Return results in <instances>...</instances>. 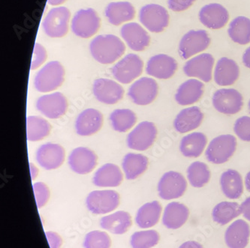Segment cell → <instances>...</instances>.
I'll return each mask as SVG.
<instances>
[{
    "label": "cell",
    "mask_w": 250,
    "mask_h": 248,
    "mask_svg": "<svg viewBox=\"0 0 250 248\" xmlns=\"http://www.w3.org/2000/svg\"><path fill=\"white\" fill-rule=\"evenodd\" d=\"M245 185L247 190L250 192V171L247 174L245 178Z\"/></svg>",
    "instance_id": "obj_52"
},
{
    "label": "cell",
    "mask_w": 250,
    "mask_h": 248,
    "mask_svg": "<svg viewBox=\"0 0 250 248\" xmlns=\"http://www.w3.org/2000/svg\"><path fill=\"white\" fill-rule=\"evenodd\" d=\"M239 76L240 68L231 58L223 57L216 62L213 78L218 86H231L238 80Z\"/></svg>",
    "instance_id": "obj_21"
},
{
    "label": "cell",
    "mask_w": 250,
    "mask_h": 248,
    "mask_svg": "<svg viewBox=\"0 0 250 248\" xmlns=\"http://www.w3.org/2000/svg\"><path fill=\"white\" fill-rule=\"evenodd\" d=\"M148 159L141 154L128 153L124 157L122 166L128 180H133L147 170Z\"/></svg>",
    "instance_id": "obj_34"
},
{
    "label": "cell",
    "mask_w": 250,
    "mask_h": 248,
    "mask_svg": "<svg viewBox=\"0 0 250 248\" xmlns=\"http://www.w3.org/2000/svg\"><path fill=\"white\" fill-rule=\"evenodd\" d=\"M36 160L47 171L59 168L65 161V150L61 145L46 143L38 149Z\"/></svg>",
    "instance_id": "obj_19"
},
{
    "label": "cell",
    "mask_w": 250,
    "mask_h": 248,
    "mask_svg": "<svg viewBox=\"0 0 250 248\" xmlns=\"http://www.w3.org/2000/svg\"><path fill=\"white\" fill-rule=\"evenodd\" d=\"M179 248H204L201 244L194 241L185 242Z\"/></svg>",
    "instance_id": "obj_48"
},
{
    "label": "cell",
    "mask_w": 250,
    "mask_h": 248,
    "mask_svg": "<svg viewBox=\"0 0 250 248\" xmlns=\"http://www.w3.org/2000/svg\"><path fill=\"white\" fill-rule=\"evenodd\" d=\"M120 204V195L114 191H96L86 198V206L93 214H107L114 211Z\"/></svg>",
    "instance_id": "obj_9"
},
{
    "label": "cell",
    "mask_w": 250,
    "mask_h": 248,
    "mask_svg": "<svg viewBox=\"0 0 250 248\" xmlns=\"http://www.w3.org/2000/svg\"><path fill=\"white\" fill-rule=\"evenodd\" d=\"M121 169L113 164H106L96 171L93 183L98 187H117L122 182Z\"/></svg>",
    "instance_id": "obj_31"
},
{
    "label": "cell",
    "mask_w": 250,
    "mask_h": 248,
    "mask_svg": "<svg viewBox=\"0 0 250 248\" xmlns=\"http://www.w3.org/2000/svg\"><path fill=\"white\" fill-rule=\"evenodd\" d=\"M157 128L150 122H142L138 124L127 137V145L132 150L145 151L156 140Z\"/></svg>",
    "instance_id": "obj_10"
},
{
    "label": "cell",
    "mask_w": 250,
    "mask_h": 248,
    "mask_svg": "<svg viewBox=\"0 0 250 248\" xmlns=\"http://www.w3.org/2000/svg\"><path fill=\"white\" fill-rule=\"evenodd\" d=\"M111 241L106 232L93 231L86 235L83 247L84 248H110Z\"/></svg>",
    "instance_id": "obj_41"
},
{
    "label": "cell",
    "mask_w": 250,
    "mask_h": 248,
    "mask_svg": "<svg viewBox=\"0 0 250 248\" xmlns=\"http://www.w3.org/2000/svg\"><path fill=\"white\" fill-rule=\"evenodd\" d=\"M33 188L37 207L41 209L48 201L50 197V191L47 185L43 182H37L34 184Z\"/></svg>",
    "instance_id": "obj_43"
},
{
    "label": "cell",
    "mask_w": 250,
    "mask_h": 248,
    "mask_svg": "<svg viewBox=\"0 0 250 248\" xmlns=\"http://www.w3.org/2000/svg\"><path fill=\"white\" fill-rule=\"evenodd\" d=\"M29 166H30V171H31L32 179L34 180L35 178H36V175H38V170L34 164H29Z\"/></svg>",
    "instance_id": "obj_50"
},
{
    "label": "cell",
    "mask_w": 250,
    "mask_h": 248,
    "mask_svg": "<svg viewBox=\"0 0 250 248\" xmlns=\"http://www.w3.org/2000/svg\"><path fill=\"white\" fill-rule=\"evenodd\" d=\"M105 15L111 24L118 26L135 18V10L128 2H111L105 9Z\"/></svg>",
    "instance_id": "obj_30"
},
{
    "label": "cell",
    "mask_w": 250,
    "mask_h": 248,
    "mask_svg": "<svg viewBox=\"0 0 250 248\" xmlns=\"http://www.w3.org/2000/svg\"><path fill=\"white\" fill-rule=\"evenodd\" d=\"M121 36L130 48L143 51L149 46L150 37L146 30L137 23H130L121 28Z\"/></svg>",
    "instance_id": "obj_22"
},
{
    "label": "cell",
    "mask_w": 250,
    "mask_h": 248,
    "mask_svg": "<svg viewBox=\"0 0 250 248\" xmlns=\"http://www.w3.org/2000/svg\"><path fill=\"white\" fill-rule=\"evenodd\" d=\"M228 33L234 42L241 45L248 44L250 43V19L244 16L234 18L229 24Z\"/></svg>",
    "instance_id": "obj_35"
},
{
    "label": "cell",
    "mask_w": 250,
    "mask_h": 248,
    "mask_svg": "<svg viewBox=\"0 0 250 248\" xmlns=\"http://www.w3.org/2000/svg\"><path fill=\"white\" fill-rule=\"evenodd\" d=\"M241 206L234 202H222L215 206L212 211L213 221L221 225L228 223L241 215Z\"/></svg>",
    "instance_id": "obj_36"
},
{
    "label": "cell",
    "mask_w": 250,
    "mask_h": 248,
    "mask_svg": "<svg viewBox=\"0 0 250 248\" xmlns=\"http://www.w3.org/2000/svg\"><path fill=\"white\" fill-rule=\"evenodd\" d=\"M211 176L209 167L205 163L195 161L187 169V178L194 188H202L209 182Z\"/></svg>",
    "instance_id": "obj_38"
},
{
    "label": "cell",
    "mask_w": 250,
    "mask_h": 248,
    "mask_svg": "<svg viewBox=\"0 0 250 248\" xmlns=\"http://www.w3.org/2000/svg\"><path fill=\"white\" fill-rule=\"evenodd\" d=\"M69 10L65 7L52 8L47 13L43 28L47 36L51 38H61L68 33Z\"/></svg>",
    "instance_id": "obj_13"
},
{
    "label": "cell",
    "mask_w": 250,
    "mask_h": 248,
    "mask_svg": "<svg viewBox=\"0 0 250 248\" xmlns=\"http://www.w3.org/2000/svg\"><path fill=\"white\" fill-rule=\"evenodd\" d=\"M188 216L189 210L185 205L173 202L166 206L163 217V224L168 229H178L186 224Z\"/></svg>",
    "instance_id": "obj_28"
},
{
    "label": "cell",
    "mask_w": 250,
    "mask_h": 248,
    "mask_svg": "<svg viewBox=\"0 0 250 248\" xmlns=\"http://www.w3.org/2000/svg\"><path fill=\"white\" fill-rule=\"evenodd\" d=\"M212 101L216 111L226 115L237 114L244 106L242 95L234 89H218L213 94Z\"/></svg>",
    "instance_id": "obj_7"
},
{
    "label": "cell",
    "mask_w": 250,
    "mask_h": 248,
    "mask_svg": "<svg viewBox=\"0 0 250 248\" xmlns=\"http://www.w3.org/2000/svg\"><path fill=\"white\" fill-rule=\"evenodd\" d=\"M36 107L38 111L47 118L55 119L65 114L68 108V101L62 93H55L39 97Z\"/></svg>",
    "instance_id": "obj_15"
},
{
    "label": "cell",
    "mask_w": 250,
    "mask_h": 248,
    "mask_svg": "<svg viewBox=\"0 0 250 248\" xmlns=\"http://www.w3.org/2000/svg\"><path fill=\"white\" fill-rule=\"evenodd\" d=\"M93 90L98 101L105 104H117L124 95V89L121 85L104 78L95 80Z\"/></svg>",
    "instance_id": "obj_16"
},
{
    "label": "cell",
    "mask_w": 250,
    "mask_h": 248,
    "mask_svg": "<svg viewBox=\"0 0 250 248\" xmlns=\"http://www.w3.org/2000/svg\"><path fill=\"white\" fill-rule=\"evenodd\" d=\"M51 126L47 120L39 116H29L26 118V134L29 141L36 142L48 136Z\"/></svg>",
    "instance_id": "obj_37"
},
{
    "label": "cell",
    "mask_w": 250,
    "mask_h": 248,
    "mask_svg": "<svg viewBox=\"0 0 250 248\" xmlns=\"http://www.w3.org/2000/svg\"><path fill=\"white\" fill-rule=\"evenodd\" d=\"M159 86L152 78L142 77L135 81L128 90V95L135 104L146 106L157 97Z\"/></svg>",
    "instance_id": "obj_14"
},
{
    "label": "cell",
    "mask_w": 250,
    "mask_h": 248,
    "mask_svg": "<svg viewBox=\"0 0 250 248\" xmlns=\"http://www.w3.org/2000/svg\"><path fill=\"white\" fill-rule=\"evenodd\" d=\"M211 42L205 30H190L186 33L179 44V54L183 59H188L195 54L203 52Z\"/></svg>",
    "instance_id": "obj_4"
},
{
    "label": "cell",
    "mask_w": 250,
    "mask_h": 248,
    "mask_svg": "<svg viewBox=\"0 0 250 248\" xmlns=\"http://www.w3.org/2000/svg\"><path fill=\"white\" fill-rule=\"evenodd\" d=\"M250 236V226L244 220L239 219L229 226L225 234V241L229 248H245Z\"/></svg>",
    "instance_id": "obj_26"
},
{
    "label": "cell",
    "mask_w": 250,
    "mask_h": 248,
    "mask_svg": "<svg viewBox=\"0 0 250 248\" xmlns=\"http://www.w3.org/2000/svg\"><path fill=\"white\" fill-rule=\"evenodd\" d=\"M46 59H47V53L45 49L41 44H35L33 59H32L31 67H30L31 70H35L39 66H41L45 62Z\"/></svg>",
    "instance_id": "obj_44"
},
{
    "label": "cell",
    "mask_w": 250,
    "mask_h": 248,
    "mask_svg": "<svg viewBox=\"0 0 250 248\" xmlns=\"http://www.w3.org/2000/svg\"><path fill=\"white\" fill-rule=\"evenodd\" d=\"M243 63L247 68L250 69V47L246 50L243 55Z\"/></svg>",
    "instance_id": "obj_49"
},
{
    "label": "cell",
    "mask_w": 250,
    "mask_h": 248,
    "mask_svg": "<svg viewBox=\"0 0 250 248\" xmlns=\"http://www.w3.org/2000/svg\"><path fill=\"white\" fill-rule=\"evenodd\" d=\"M214 62V58L211 54H200L186 62L184 74L190 77L198 78L205 83H209L213 78Z\"/></svg>",
    "instance_id": "obj_11"
},
{
    "label": "cell",
    "mask_w": 250,
    "mask_h": 248,
    "mask_svg": "<svg viewBox=\"0 0 250 248\" xmlns=\"http://www.w3.org/2000/svg\"><path fill=\"white\" fill-rule=\"evenodd\" d=\"M65 1L66 0H47V2L51 5H61V4L65 2Z\"/></svg>",
    "instance_id": "obj_51"
},
{
    "label": "cell",
    "mask_w": 250,
    "mask_h": 248,
    "mask_svg": "<svg viewBox=\"0 0 250 248\" xmlns=\"http://www.w3.org/2000/svg\"><path fill=\"white\" fill-rule=\"evenodd\" d=\"M162 210L161 204L158 201L146 203L140 208L137 213L136 224L143 229L153 227L159 222Z\"/></svg>",
    "instance_id": "obj_33"
},
{
    "label": "cell",
    "mask_w": 250,
    "mask_h": 248,
    "mask_svg": "<svg viewBox=\"0 0 250 248\" xmlns=\"http://www.w3.org/2000/svg\"><path fill=\"white\" fill-rule=\"evenodd\" d=\"M237 139L231 134L216 136L208 145L205 156L209 162L222 164L227 162L237 150Z\"/></svg>",
    "instance_id": "obj_2"
},
{
    "label": "cell",
    "mask_w": 250,
    "mask_h": 248,
    "mask_svg": "<svg viewBox=\"0 0 250 248\" xmlns=\"http://www.w3.org/2000/svg\"><path fill=\"white\" fill-rule=\"evenodd\" d=\"M100 27V18L92 8L80 10L72 21V29L76 36L88 38L96 34Z\"/></svg>",
    "instance_id": "obj_12"
},
{
    "label": "cell",
    "mask_w": 250,
    "mask_h": 248,
    "mask_svg": "<svg viewBox=\"0 0 250 248\" xmlns=\"http://www.w3.org/2000/svg\"><path fill=\"white\" fill-rule=\"evenodd\" d=\"M178 64L173 57L166 54H158L151 57L146 65V72L149 76L167 80L174 76Z\"/></svg>",
    "instance_id": "obj_17"
},
{
    "label": "cell",
    "mask_w": 250,
    "mask_h": 248,
    "mask_svg": "<svg viewBox=\"0 0 250 248\" xmlns=\"http://www.w3.org/2000/svg\"><path fill=\"white\" fill-rule=\"evenodd\" d=\"M198 18L201 23L208 29H219L227 24L229 13L220 4L210 3L201 8Z\"/></svg>",
    "instance_id": "obj_18"
},
{
    "label": "cell",
    "mask_w": 250,
    "mask_h": 248,
    "mask_svg": "<svg viewBox=\"0 0 250 248\" xmlns=\"http://www.w3.org/2000/svg\"><path fill=\"white\" fill-rule=\"evenodd\" d=\"M93 58L102 64H111L124 55L125 46L117 36L113 35L99 36L89 45Z\"/></svg>",
    "instance_id": "obj_1"
},
{
    "label": "cell",
    "mask_w": 250,
    "mask_h": 248,
    "mask_svg": "<svg viewBox=\"0 0 250 248\" xmlns=\"http://www.w3.org/2000/svg\"><path fill=\"white\" fill-rule=\"evenodd\" d=\"M241 213L246 219L250 221V196L241 205Z\"/></svg>",
    "instance_id": "obj_47"
},
{
    "label": "cell",
    "mask_w": 250,
    "mask_h": 248,
    "mask_svg": "<svg viewBox=\"0 0 250 248\" xmlns=\"http://www.w3.org/2000/svg\"><path fill=\"white\" fill-rule=\"evenodd\" d=\"M205 84L196 79H189L179 86L175 95L177 104L181 106L192 105L203 96Z\"/></svg>",
    "instance_id": "obj_25"
},
{
    "label": "cell",
    "mask_w": 250,
    "mask_h": 248,
    "mask_svg": "<svg viewBox=\"0 0 250 248\" xmlns=\"http://www.w3.org/2000/svg\"><path fill=\"white\" fill-rule=\"evenodd\" d=\"M68 164L74 172L84 175L94 170L97 164V156L87 148L78 147L70 154Z\"/></svg>",
    "instance_id": "obj_20"
},
{
    "label": "cell",
    "mask_w": 250,
    "mask_h": 248,
    "mask_svg": "<svg viewBox=\"0 0 250 248\" xmlns=\"http://www.w3.org/2000/svg\"><path fill=\"white\" fill-rule=\"evenodd\" d=\"M248 107H249V110H250V101H249Z\"/></svg>",
    "instance_id": "obj_53"
},
{
    "label": "cell",
    "mask_w": 250,
    "mask_h": 248,
    "mask_svg": "<svg viewBox=\"0 0 250 248\" xmlns=\"http://www.w3.org/2000/svg\"><path fill=\"white\" fill-rule=\"evenodd\" d=\"M102 228L111 233L121 235L125 233L132 226V217L128 212L120 211L111 215L103 217L100 221Z\"/></svg>",
    "instance_id": "obj_32"
},
{
    "label": "cell",
    "mask_w": 250,
    "mask_h": 248,
    "mask_svg": "<svg viewBox=\"0 0 250 248\" xmlns=\"http://www.w3.org/2000/svg\"><path fill=\"white\" fill-rule=\"evenodd\" d=\"M140 21L152 33L164 31L169 24L168 12L161 5L149 4L142 8L139 13Z\"/></svg>",
    "instance_id": "obj_5"
},
{
    "label": "cell",
    "mask_w": 250,
    "mask_h": 248,
    "mask_svg": "<svg viewBox=\"0 0 250 248\" xmlns=\"http://www.w3.org/2000/svg\"><path fill=\"white\" fill-rule=\"evenodd\" d=\"M208 144V138L205 134L194 132L184 136L180 144V150L187 157H198L203 153Z\"/></svg>",
    "instance_id": "obj_29"
},
{
    "label": "cell",
    "mask_w": 250,
    "mask_h": 248,
    "mask_svg": "<svg viewBox=\"0 0 250 248\" xmlns=\"http://www.w3.org/2000/svg\"><path fill=\"white\" fill-rule=\"evenodd\" d=\"M220 186L225 196L231 200H237L244 193L242 176L234 170L230 169L222 174Z\"/></svg>",
    "instance_id": "obj_27"
},
{
    "label": "cell",
    "mask_w": 250,
    "mask_h": 248,
    "mask_svg": "<svg viewBox=\"0 0 250 248\" xmlns=\"http://www.w3.org/2000/svg\"><path fill=\"white\" fill-rule=\"evenodd\" d=\"M103 124V114L95 109H87L79 114L75 127L80 136H91L101 129Z\"/></svg>",
    "instance_id": "obj_24"
},
{
    "label": "cell",
    "mask_w": 250,
    "mask_h": 248,
    "mask_svg": "<svg viewBox=\"0 0 250 248\" xmlns=\"http://www.w3.org/2000/svg\"><path fill=\"white\" fill-rule=\"evenodd\" d=\"M160 236L157 231L146 230L137 232L131 237L133 248H151L159 243Z\"/></svg>",
    "instance_id": "obj_40"
},
{
    "label": "cell",
    "mask_w": 250,
    "mask_h": 248,
    "mask_svg": "<svg viewBox=\"0 0 250 248\" xmlns=\"http://www.w3.org/2000/svg\"><path fill=\"white\" fill-rule=\"evenodd\" d=\"M187 188L185 177L175 171H169L162 176L158 185L159 196L166 200L184 196Z\"/></svg>",
    "instance_id": "obj_8"
},
{
    "label": "cell",
    "mask_w": 250,
    "mask_h": 248,
    "mask_svg": "<svg viewBox=\"0 0 250 248\" xmlns=\"http://www.w3.org/2000/svg\"><path fill=\"white\" fill-rule=\"evenodd\" d=\"M203 119L204 114L199 107H187L176 116L174 127L179 133L185 134L197 129L202 125Z\"/></svg>",
    "instance_id": "obj_23"
},
{
    "label": "cell",
    "mask_w": 250,
    "mask_h": 248,
    "mask_svg": "<svg viewBox=\"0 0 250 248\" xmlns=\"http://www.w3.org/2000/svg\"><path fill=\"white\" fill-rule=\"evenodd\" d=\"M143 68L142 58L136 54H130L117 62L111 72L117 81L128 84L142 75Z\"/></svg>",
    "instance_id": "obj_6"
},
{
    "label": "cell",
    "mask_w": 250,
    "mask_h": 248,
    "mask_svg": "<svg viewBox=\"0 0 250 248\" xmlns=\"http://www.w3.org/2000/svg\"><path fill=\"white\" fill-rule=\"evenodd\" d=\"M47 242L51 248H61L62 245V239L58 234L54 232H47L45 233Z\"/></svg>",
    "instance_id": "obj_46"
},
{
    "label": "cell",
    "mask_w": 250,
    "mask_h": 248,
    "mask_svg": "<svg viewBox=\"0 0 250 248\" xmlns=\"http://www.w3.org/2000/svg\"><path fill=\"white\" fill-rule=\"evenodd\" d=\"M234 132L243 141L250 142V117L245 115L237 118L234 123Z\"/></svg>",
    "instance_id": "obj_42"
},
{
    "label": "cell",
    "mask_w": 250,
    "mask_h": 248,
    "mask_svg": "<svg viewBox=\"0 0 250 248\" xmlns=\"http://www.w3.org/2000/svg\"><path fill=\"white\" fill-rule=\"evenodd\" d=\"M110 120L116 132H126L135 125L137 117L133 111L128 109H119L111 114Z\"/></svg>",
    "instance_id": "obj_39"
},
{
    "label": "cell",
    "mask_w": 250,
    "mask_h": 248,
    "mask_svg": "<svg viewBox=\"0 0 250 248\" xmlns=\"http://www.w3.org/2000/svg\"><path fill=\"white\" fill-rule=\"evenodd\" d=\"M65 70L61 62H48L38 72L35 77V87L40 93L54 91L64 82Z\"/></svg>",
    "instance_id": "obj_3"
},
{
    "label": "cell",
    "mask_w": 250,
    "mask_h": 248,
    "mask_svg": "<svg viewBox=\"0 0 250 248\" xmlns=\"http://www.w3.org/2000/svg\"><path fill=\"white\" fill-rule=\"evenodd\" d=\"M196 0H168V8L175 12H184L192 6Z\"/></svg>",
    "instance_id": "obj_45"
}]
</instances>
